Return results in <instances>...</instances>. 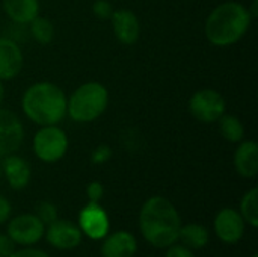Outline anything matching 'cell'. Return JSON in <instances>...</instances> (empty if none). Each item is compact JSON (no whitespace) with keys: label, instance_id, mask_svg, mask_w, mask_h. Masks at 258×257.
<instances>
[{"label":"cell","instance_id":"6da1fadb","mask_svg":"<svg viewBox=\"0 0 258 257\" xmlns=\"http://www.w3.org/2000/svg\"><path fill=\"white\" fill-rule=\"evenodd\" d=\"M139 227L147 242L157 248H168L178 239L181 220L169 200L156 195L144 203Z\"/></svg>","mask_w":258,"mask_h":257},{"label":"cell","instance_id":"7a4b0ae2","mask_svg":"<svg viewBox=\"0 0 258 257\" xmlns=\"http://www.w3.org/2000/svg\"><path fill=\"white\" fill-rule=\"evenodd\" d=\"M252 17L249 9L239 2L218 5L207 17L204 32L209 42L216 47H228L239 42L248 32Z\"/></svg>","mask_w":258,"mask_h":257},{"label":"cell","instance_id":"3957f363","mask_svg":"<svg viewBox=\"0 0 258 257\" xmlns=\"http://www.w3.org/2000/svg\"><path fill=\"white\" fill-rule=\"evenodd\" d=\"M21 108L26 117L38 126H54L67 114V97L51 82H38L29 86L23 95Z\"/></svg>","mask_w":258,"mask_h":257},{"label":"cell","instance_id":"277c9868","mask_svg":"<svg viewBox=\"0 0 258 257\" xmlns=\"http://www.w3.org/2000/svg\"><path fill=\"white\" fill-rule=\"evenodd\" d=\"M107 105L106 86L98 82H86L67 98V114L76 123H91L106 111Z\"/></svg>","mask_w":258,"mask_h":257},{"label":"cell","instance_id":"5b68a950","mask_svg":"<svg viewBox=\"0 0 258 257\" xmlns=\"http://www.w3.org/2000/svg\"><path fill=\"white\" fill-rule=\"evenodd\" d=\"M68 150V138L65 132L54 126H42L35 133L33 151L42 162L53 164L60 161Z\"/></svg>","mask_w":258,"mask_h":257},{"label":"cell","instance_id":"8992f818","mask_svg":"<svg viewBox=\"0 0 258 257\" xmlns=\"http://www.w3.org/2000/svg\"><path fill=\"white\" fill-rule=\"evenodd\" d=\"M225 98L215 89L197 91L189 100V111L201 123H215L225 114Z\"/></svg>","mask_w":258,"mask_h":257},{"label":"cell","instance_id":"52a82bcc","mask_svg":"<svg viewBox=\"0 0 258 257\" xmlns=\"http://www.w3.org/2000/svg\"><path fill=\"white\" fill-rule=\"evenodd\" d=\"M24 139V127L20 118L9 109L0 108V155L15 153Z\"/></svg>","mask_w":258,"mask_h":257},{"label":"cell","instance_id":"ba28073f","mask_svg":"<svg viewBox=\"0 0 258 257\" xmlns=\"http://www.w3.org/2000/svg\"><path fill=\"white\" fill-rule=\"evenodd\" d=\"M44 235V223L36 215H18L8 226V236L20 245L36 244Z\"/></svg>","mask_w":258,"mask_h":257},{"label":"cell","instance_id":"9c48e42d","mask_svg":"<svg viewBox=\"0 0 258 257\" xmlns=\"http://www.w3.org/2000/svg\"><path fill=\"white\" fill-rule=\"evenodd\" d=\"M215 232L227 244H236L245 233V220L234 209H222L215 218Z\"/></svg>","mask_w":258,"mask_h":257},{"label":"cell","instance_id":"30bf717a","mask_svg":"<svg viewBox=\"0 0 258 257\" xmlns=\"http://www.w3.org/2000/svg\"><path fill=\"white\" fill-rule=\"evenodd\" d=\"M79 226L91 239H101L109 232V218L98 203L89 201L79 215Z\"/></svg>","mask_w":258,"mask_h":257},{"label":"cell","instance_id":"8fae6325","mask_svg":"<svg viewBox=\"0 0 258 257\" xmlns=\"http://www.w3.org/2000/svg\"><path fill=\"white\" fill-rule=\"evenodd\" d=\"M47 241L50 245L59 250H73L82 242L80 229L71 221H53L48 224Z\"/></svg>","mask_w":258,"mask_h":257},{"label":"cell","instance_id":"7c38bea8","mask_svg":"<svg viewBox=\"0 0 258 257\" xmlns=\"http://www.w3.org/2000/svg\"><path fill=\"white\" fill-rule=\"evenodd\" d=\"M112 29L119 42L132 45L138 41L141 33V26L136 14L130 9H116L112 17Z\"/></svg>","mask_w":258,"mask_h":257},{"label":"cell","instance_id":"4fadbf2b","mask_svg":"<svg viewBox=\"0 0 258 257\" xmlns=\"http://www.w3.org/2000/svg\"><path fill=\"white\" fill-rule=\"evenodd\" d=\"M23 53L9 38H0V80H11L23 68Z\"/></svg>","mask_w":258,"mask_h":257},{"label":"cell","instance_id":"5bb4252c","mask_svg":"<svg viewBox=\"0 0 258 257\" xmlns=\"http://www.w3.org/2000/svg\"><path fill=\"white\" fill-rule=\"evenodd\" d=\"M2 173H5V177L12 189H23L27 186L30 180V167L29 164L20 158L12 155H8L2 159Z\"/></svg>","mask_w":258,"mask_h":257},{"label":"cell","instance_id":"9a60e30c","mask_svg":"<svg viewBox=\"0 0 258 257\" xmlns=\"http://www.w3.org/2000/svg\"><path fill=\"white\" fill-rule=\"evenodd\" d=\"M138 244L132 233L116 232L107 236L101 247L103 257H133L136 253Z\"/></svg>","mask_w":258,"mask_h":257},{"label":"cell","instance_id":"2e32d148","mask_svg":"<svg viewBox=\"0 0 258 257\" xmlns=\"http://www.w3.org/2000/svg\"><path fill=\"white\" fill-rule=\"evenodd\" d=\"M234 167L243 177L252 179L258 173V145L254 141L242 142L234 153Z\"/></svg>","mask_w":258,"mask_h":257},{"label":"cell","instance_id":"e0dca14e","mask_svg":"<svg viewBox=\"0 0 258 257\" xmlns=\"http://www.w3.org/2000/svg\"><path fill=\"white\" fill-rule=\"evenodd\" d=\"M6 15L18 24H27L39 15L38 0H3Z\"/></svg>","mask_w":258,"mask_h":257},{"label":"cell","instance_id":"ac0fdd59","mask_svg":"<svg viewBox=\"0 0 258 257\" xmlns=\"http://www.w3.org/2000/svg\"><path fill=\"white\" fill-rule=\"evenodd\" d=\"M178 239L187 247L194 250H200L207 245L209 242V232L201 224H187L180 227Z\"/></svg>","mask_w":258,"mask_h":257},{"label":"cell","instance_id":"d6986e66","mask_svg":"<svg viewBox=\"0 0 258 257\" xmlns=\"http://www.w3.org/2000/svg\"><path fill=\"white\" fill-rule=\"evenodd\" d=\"M221 135L230 142H240L245 136V127L242 121L234 115H222L219 120Z\"/></svg>","mask_w":258,"mask_h":257},{"label":"cell","instance_id":"ffe728a7","mask_svg":"<svg viewBox=\"0 0 258 257\" xmlns=\"http://www.w3.org/2000/svg\"><path fill=\"white\" fill-rule=\"evenodd\" d=\"M30 33L33 39L39 44H50L54 36L53 23L45 17H36L30 21Z\"/></svg>","mask_w":258,"mask_h":257},{"label":"cell","instance_id":"44dd1931","mask_svg":"<svg viewBox=\"0 0 258 257\" xmlns=\"http://www.w3.org/2000/svg\"><path fill=\"white\" fill-rule=\"evenodd\" d=\"M258 191L252 188L249 192L245 194L240 203V215L242 218L252 227L258 226Z\"/></svg>","mask_w":258,"mask_h":257},{"label":"cell","instance_id":"7402d4cb","mask_svg":"<svg viewBox=\"0 0 258 257\" xmlns=\"http://www.w3.org/2000/svg\"><path fill=\"white\" fill-rule=\"evenodd\" d=\"M36 217L44 224H51L53 221L57 220V209L51 203L44 201V203L38 204V208H36Z\"/></svg>","mask_w":258,"mask_h":257},{"label":"cell","instance_id":"603a6c76","mask_svg":"<svg viewBox=\"0 0 258 257\" xmlns=\"http://www.w3.org/2000/svg\"><path fill=\"white\" fill-rule=\"evenodd\" d=\"M92 11H94L95 17H98L101 20L110 18L112 14H113V8H112L110 2H107V0H95V3L92 6Z\"/></svg>","mask_w":258,"mask_h":257},{"label":"cell","instance_id":"cb8c5ba5","mask_svg":"<svg viewBox=\"0 0 258 257\" xmlns=\"http://www.w3.org/2000/svg\"><path fill=\"white\" fill-rule=\"evenodd\" d=\"M112 156V150L107 147V145H98L94 151H92V156H91V161L94 164H104L110 159Z\"/></svg>","mask_w":258,"mask_h":257},{"label":"cell","instance_id":"d4e9b609","mask_svg":"<svg viewBox=\"0 0 258 257\" xmlns=\"http://www.w3.org/2000/svg\"><path fill=\"white\" fill-rule=\"evenodd\" d=\"M86 194H88V198H89L91 201L98 203V201L101 200L103 194H104V188H103V185H101L100 182H92V183L88 185Z\"/></svg>","mask_w":258,"mask_h":257},{"label":"cell","instance_id":"484cf974","mask_svg":"<svg viewBox=\"0 0 258 257\" xmlns=\"http://www.w3.org/2000/svg\"><path fill=\"white\" fill-rule=\"evenodd\" d=\"M15 251V242L8 235H0V256L9 257Z\"/></svg>","mask_w":258,"mask_h":257},{"label":"cell","instance_id":"4316f807","mask_svg":"<svg viewBox=\"0 0 258 257\" xmlns=\"http://www.w3.org/2000/svg\"><path fill=\"white\" fill-rule=\"evenodd\" d=\"M166 257H195L194 253L187 248V247H183V245H171Z\"/></svg>","mask_w":258,"mask_h":257},{"label":"cell","instance_id":"83f0119b","mask_svg":"<svg viewBox=\"0 0 258 257\" xmlns=\"http://www.w3.org/2000/svg\"><path fill=\"white\" fill-rule=\"evenodd\" d=\"M9 257H50L48 254H45L44 251L41 250H36V248H24V250H18V251H14Z\"/></svg>","mask_w":258,"mask_h":257},{"label":"cell","instance_id":"f1b7e54d","mask_svg":"<svg viewBox=\"0 0 258 257\" xmlns=\"http://www.w3.org/2000/svg\"><path fill=\"white\" fill-rule=\"evenodd\" d=\"M11 215V204L6 198L0 197V224L5 223Z\"/></svg>","mask_w":258,"mask_h":257},{"label":"cell","instance_id":"f546056e","mask_svg":"<svg viewBox=\"0 0 258 257\" xmlns=\"http://www.w3.org/2000/svg\"><path fill=\"white\" fill-rule=\"evenodd\" d=\"M3 97H5V86H3L2 82H0V105H2V101H3Z\"/></svg>","mask_w":258,"mask_h":257},{"label":"cell","instance_id":"4dcf8cb0","mask_svg":"<svg viewBox=\"0 0 258 257\" xmlns=\"http://www.w3.org/2000/svg\"><path fill=\"white\" fill-rule=\"evenodd\" d=\"M2 159H3V156H2V155H0V162H2Z\"/></svg>","mask_w":258,"mask_h":257},{"label":"cell","instance_id":"1f68e13d","mask_svg":"<svg viewBox=\"0 0 258 257\" xmlns=\"http://www.w3.org/2000/svg\"><path fill=\"white\" fill-rule=\"evenodd\" d=\"M0 176H2V165H0Z\"/></svg>","mask_w":258,"mask_h":257},{"label":"cell","instance_id":"d6a6232c","mask_svg":"<svg viewBox=\"0 0 258 257\" xmlns=\"http://www.w3.org/2000/svg\"><path fill=\"white\" fill-rule=\"evenodd\" d=\"M252 257H258V256H257V254H254V256H252Z\"/></svg>","mask_w":258,"mask_h":257},{"label":"cell","instance_id":"836d02e7","mask_svg":"<svg viewBox=\"0 0 258 257\" xmlns=\"http://www.w3.org/2000/svg\"><path fill=\"white\" fill-rule=\"evenodd\" d=\"M0 257H2V256H0Z\"/></svg>","mask_w":258,"mask_h":257}]
</instances>
